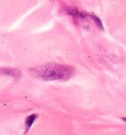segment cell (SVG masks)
Instances as JSON below:
<instances>
[{
    "instance_id": "6da1fadb",
    "label": "cell",
    "mask_w": 126,
    "mask_h": 135,
    "mask_svg": "<svg viewBox=\"0 0 126 135\" xmlns=\"http://www.w3.org/2000/svg\"><path fill=\"white\" fill-rule=\"evenodd\" d=\"M33 75L44 81H67L75 73V69L70 66L60 64H48L34 69Z\"/></svg>"
},
{
    "instance_id": "7a4b0ae2",
    "label": "cell",
    "mask_w": 126,
    "mask_h": 135,
    "mask_svg": "<svg viewBox=\"0 0 126 135\" xmlns=\"http://www.w3.org/2000/svg\"><path fill=\"white\" fill-rule=\"evenodd\" d=\"M3 74H6V75H9L12 77H20L21 76V71L18 69H4L2 68L1 70Z\"/></svg>"
},
{
    "instance_id": "3957f363",
    "label": "cell",
    "mask_w": 126,
    "mask_h": 135,
    "mask_svg": "<svg viewBox=\"0 0 126 135\" xmlns=\"http://www.w3.org/2000/svg\"><path fill=\"white\" fill-rule=\"evenodd\" d=\"M37 115L32 114L30 116H29L28 118H26V122H25V128H26V131H28L29 129H30V127L32 126L33 122L35 121V119L37 118Z\"/></svg>"
},
{
    "instance_id": "277c9868",
    "label": "cell",
    "mask_w": 126,
    "mask_h": 135,
    "mask_svg": "<svg viewBox=\"0 0 126 135\" xmlns=\"http://www.w3.org/2000/svg\"><path fill=\"white\" fill-rule=\"evenodd\" d=\"M90 18L93 20V21H94V23L97 25V26H98V29H100V30H104L103 25H102L101 21H100V20L98 19V18L97 17L96 15H90Z\"/></svg>"
},
{
    "instance_id": "5b68a950",
    "label": "cell",
    "mask_w": 126,
    "mask_h": 135,
    "mask_svg": "<svg viewBox=\"0 0 126 135\" xmlns=\"http://www.w3.org/2000/svg\"><path fill=\"white\" fill-rule=\"evenodd\" d=\"M122 119H123V120H124V121H125V122H126V118H122Z\"/></svg>"
}]
</instances>
